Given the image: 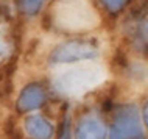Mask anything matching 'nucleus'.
Here are the masks:
<instances>
[{"instance_id":"7","label":"nucleus","mask_w":148,"mask_h":139,"mask_svg":"<svg viewBox=\"0 0 148 139\" xmlns=\"http://www.w3.org/2000/svg\"><path fill=\"white\" fill-rule=\"evenodd\" d=\"M101 3L105 5V8L109 13L117 14L119 11H122L123 6L126 5V0H101Z\"/></svg>"},{"instance_id":"4","label":"nucleus","mask_w":148,"mask_h":139,"mask_svg":"<svg viewBox=\"0 0 148 139\" xmlns=\"http://www.w3.org/2000/svg\"><path fill=\"white\" fill-rule=\"evenodd\" d=\"M75 139H108L106 125L95 116H86L75 128Z\"/></svg>"},{"instance_id":"6","label":"nucleus","mask_w":148,"mask_h":139,"mask_svg":"<svg viewBox=\"0 0 148 139\" xmlns=\"http://www.w3.org/2000/svg\"><path fill=\"white\" fill-rule=\"evenodd\" d=\"M19 10L25 16H36L41 11L44 0H17Z\"/></svg>"},{"instance_id":"5","label":"nucleus","mask_w":148,"mask_h":139,"mask_svg":"<svg viewBox=\"0 0 148 139\" xmlns=\"http://www.w3.org/2000/svg\"><path fill=\"white\" fill-rule=\"evenodd\" d=\"M25 130L31 139H51L53 125L42 116H30L25 120Z\"/></svg>"},{"instance_id":"2","label":"nucleus","mask_w":148,"mask_h":139,"mask_svg":"<svg viewBox=\"0 0 148 139\" xmlns=\"http://www.w3.org/2000/svg\"><path fill=\"white\" fill-rule=\"evenodd\" d=\"M109 139H143V128L134 106H120L114 114Z\"/></svg>"},{"instance_id":"3","label":"nucleus","mask_w":148,"mask_h":139,"mask_svg":"<svg viewBox=\"0 0 148 139\" xmlns=\"http://www.w3.org/2000/svg\"><path fill=\"white\" fill-rule=\"evenodd\" d=\"M45 103V91L41 85L31 83L27 88L22 89L17 98V111L19 113H30V111L39 109Z\"/></svg>"},{"instance_id":"8","label":"nucleus","mask_w":148,"mask_h":139,"mask_svg":"<svg viewBox=\"0 0 148 139\" xmlns=\"http://www.w3.org/2000/svg\"><path fill=\"white\" fill-rule=\"evenodd\" d=\"M59 139H70V133H69V120L64 122L62 125V131L59 134Z\"/></svg>"},{"instance_id":"1","label":"nucleus","mask_w":148,"mask_h":139,"mask_svg":"<svg viewBox=\"0 0 148 139\" xmlns=\"http://www.w3.org/2000/svg\"><path fill=\"white\" fill-rule=\"evenodd\" d=\"M98 47L89 39H72L61 42L50 53V64H69L98 56Z\"/></svg>"}]
</instances>
